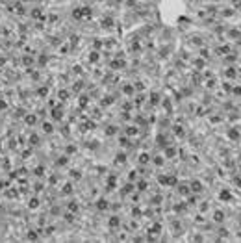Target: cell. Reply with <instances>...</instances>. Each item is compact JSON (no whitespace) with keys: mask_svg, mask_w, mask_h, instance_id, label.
<instances>
[{"mask_svg":"<svg viewBox=\"0 0 241 243\" xmlns=\"http://www.w3.org/2000/svg\"><path fill=\"white\" fill-rule=\"evenodd\" d=\"M43 130H45L47 134H50V132H52V126H50V124L47 123V124H43Z\"/></svg>","mask_w":241,"mask_h":243,"instance_id":"obj_1","label":"cell"}]
</instances>
